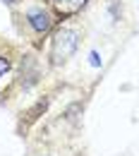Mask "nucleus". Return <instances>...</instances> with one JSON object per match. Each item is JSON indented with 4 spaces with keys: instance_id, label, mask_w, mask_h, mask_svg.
<instances>
[{
    "instance_id": "4",
    "label": "nucleus",
    "mask_w": 139,
    "mask_h": 156,
    "mask_svg": "<svg viewBox=\"0 0 139 156\" xmlns=\"http://www.w3.org/2000/svg\"><path fill=\"white\" fill-rule=\"evenodd\" d=\"M89 62H91L94 67H101V58H99V53H96V51H91V53H89Z\"/></svg>"
},
{
    "instance_id": "6",
    "label": "nucleus",
    "mask_w": 139,
    "mask_h": 156,
    "mask_svg": "<svg viewBox=\"0 0 139 156\" xmlns=\"http://www.w3.org/2000/svg\"><path fill=\"white\" fill-rule=\"evenodd\" d=\"M5 2H10V5H12V2H17V0H5Z\"/></svg>"
},
{
    "instance_id": "5",
    "label": "nucleus",
    "mask_w": 139,
    "mask_h": 156,
    "mask_svg": "<svg viewBox=\"0 0 139 156\" xmlns=\"http://www.w3.org/2000/svg\"><path fill=\"white\" fill-rule=\"evenodd\" d=\"M7 67H10V65H7V60H5V58H0V77H2L5 72H7Z\"/></svg>"
},
{
    "instance_id": "2",
    "label": "nucleus",
    "mask_w": 139,
    "mask_h": 156,
    "mask_svg": "<svg viewBox=\"0 0 139 156\" xmlns=\"http://www.w3.org/2000/svg\"><path fill=\"white\" fill-rule=\"evenodd\" d=\"M29 24L34 27V31H39V34H43V31H48L50 29V24H53V20H50V15L46 12V10H41V7H34V10H29Z\"/></svg>"
},
{
    "instance_id": "1",
    "label": "nucleus",
    "mask_w": 139,
    "mask_h": 156,
    "mask_svg": "<svg viewBox=\"0 0 139 156\" xmlns=\"http://www.w3.org/2000/svg\"><path fill=\"white\" fill-rule=\"evenodd\" d=\"M77 43H79V36L75 29L70 27H62L60 31H55L53 36V43H50V58L55 65L65 62L67 58H72V53L77 51Z\"/></svg>"
},
{
    "instance_id": "3",
    "label": "nucleus",
    "mask_w": 139,
    "mask_h": 156,
    "mask_svg": "<svg viewBox=\"0 0 139 156\" xmlns=\"http://www.w3.org/2000/svg\"><path fill=\"white\" fill-rule=\"evenodd\" d=\"M84 2L86 0H53V5H55V10L60 15H75V12H79Z\"/></svg>"
}]
</instances>
